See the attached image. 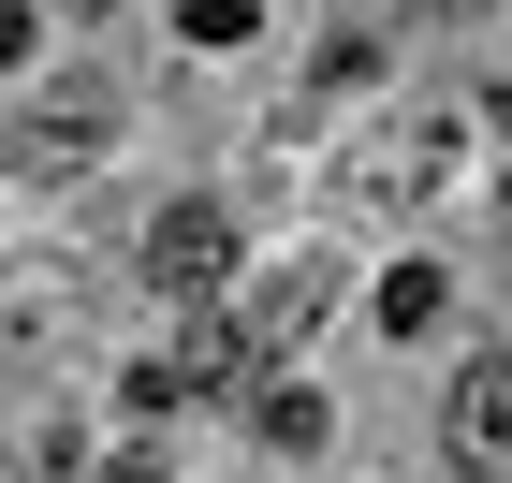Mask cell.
<instances>
[{"label":"cell","instance_id":"obj_4","mask_svg":"<svg viewBox=\"0 0 512 483\" xmlns=\"http://www.w3.org/2000/svg\"><path fill=\"white\" fill-rule=\"evenodd\" d=\"M220 381H249V322H191L176 352L132 366V410H176V396H220Z\"/></svg>","mask_w":512,"mask_h":483},{"label":"cell","instance_id":"obj_1","mask_svg":"<svg viewBox=\"0 0 512 483\" xmlns=\"http://www.w3.org/2000/svg\"><path fill=\"white\" fill-rule=\"evenodd\" d=\"M454 161H469L454 103H395V118L352 147V191H366V205H395V191H454Z\"/></svg>","mask_w":512,"mask_h":483},{"label":"cell","instance_id":"obj_3","mask_svg":"<svg viewBox=\"0 0 512 483\" xmlns=\"http://www.w3.org/2000/svg\"><path fill=\"white\" fill-rule=\"evenodd\" d=\"M147 279L176 293V308L220 293V279H235V220H220V205H161V220H147Z\"/></svg>","mask_w":512,"mask_h":483},{"label":"cell","instance_id":"obj_6","mask_svg":"<svg viewBox=\"0 0 512 483\" xmlns=\"http://www.w3.org/2000/svg\"><path fill=\"white\" fill-rule=\"evenodd\" d=\"M74 308H88V279H74V264H44V249H0V352H44Z\"/></svg>","mask_w":512,"mask_h":483},{"label":"cell","instance_id":"obj_11","mask_svg":"<svg viewBox=\"0 0 512 483\" xmlns=\"http://www.w3.org/2000/svg\"><path fill=\"white\" fill-rule=\"evenodd\" d=\"M191 44H249V0H191Z\"/></svg>","mask_w":512,"mask_h":483},{"label":"cell","instance_id":"obj_5","mask_svg":"<svg viewBox=\"0 0 512 483\" xmlns=\"http://www.w3.org/2000/svg\"><path fill=\"white\" fill-rule=\"evenodd\" d=\"M103 132H118V118H103V103H88V88H74V103H59V88H44L30 118L0 132V161H15V176H88V161H103Z\"/></svg>","mask_w":512,"mask_h":483},{"label":"cell","instance_id":"obj_14","mask_svg":"<svg viewBox=\"0 0 512 483\" xmlns=\"http://www.w3.org/2000/svg\"><path fill=\"white\" fill-rule=\"evenodd\" d=\"M425 15H483V0H425Z\"/></svg>","mask_w":512,"mask_h":483},{"label":"cell","instance_id":"obj_7","mask_svg":"<svg viewBox=\"0 0 512 483\" xmlns=\"http://www.w3.org/2000/svg\"><path fill=\"white\" fill-rule=\"evenodd\" d=\"M337 308V264H322V249H293V264H264V279H249V352H293V337H308V322Z\"/></svg>","mask_w":512,"mask_h":483},{"label":"cell","instance_id":"obj_10","mask_svg":"<svg viewBox=\"0 0 512 483\" xmlns=\"http://www.w3.org/2000/svg\"><path fill=\"white\" fill-rule=\"evenodd\" d=\"M439 308H454L439 264H395V279H381V337H439Z\"/></svg>","mask_w":512,"mask_h":483},{"label":"cell","instance_id":"obj_9","mask_svg":"<svg viewBox=\"0 0 512 483\" xmlns=\"http://www.w3.org/2000/svg\"><path fill=\"white\" fill-rule=\"evenodd\" d=\"M322 425H337V410H322L308 381H264V396H249V440L264 454H322Z\"/></svg>","mask_w":512,"mask_h":483},{"label":"cell","instance_id":"obj_13","mask_svg":"<svg viewBox=\"0 0 512 483\" xmlns=\"http://www.w3.org/2000/svg\"><path fill=\"white\" fill-rule=\"evenodd\" d=\"M88 483H161V454H103V469H88Z\"/></svg>","mask_w":512,"mask_h":483},{"label":"cell","instance_id":"obj_2","mask_svg":"<svg viewBox=\"0 0 512 483\" xmlns=\"http://www.w3.org/2000/svg\"><path fill=\"white\" fill-rule=\"evenodd\" d=\"M439 454H454L469 483H512V352L469 366V381L439 396Z\"/></svg>","mask_w":512,"mask_h":483},{"label":"cell","instance_id":"obj_8","mask_svg":"<svg viewBox=\"0 0 512 483\" xmlns=\"http://www.w3.org/2000/svg\"><path fill=\"white\" fill-rule=\"evenodd\" d=\"M0 469H30V483H74V469H88V425H74L59 396H15V410H0Z\"/></svg>","mask_w":512,"mask_h":483},{"label":"cell","instance_id":"obj_12","mask_svg":"<svg viewBox=\"0 0 512 483\" xmlns=\"http://www.w3.org/2000/svg\"><path fill=\"white\" fill-rule=\"evenodd\" d=\"M30 44H44V30H30V15H15V0H0V74H15V59H30Z\"/></svg>","mask_w":512,"mask_h":483}]
</instances>
